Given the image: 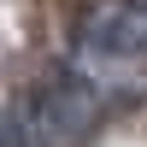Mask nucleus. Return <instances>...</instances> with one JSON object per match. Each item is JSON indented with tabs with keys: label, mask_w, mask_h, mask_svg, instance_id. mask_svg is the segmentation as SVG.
<instances>
[{
	"label": "nucleus",
	"mask_w": 147,
	"mask_h": 147,
	"mask_svg": "<svg viewBox=\"0 0 147 147\" xmlns=\"http://www.w3.org/2000/svg\"><path fill=\"white\" fill-rule=\"evenodd\" d=\"M106 118V94L82 71H53L41 77L0 124L6 147H82Z\"/></svg>",
	"instance_id": "1"
},
{
	"label": "nucleus",
	"mask_w": 147,
	"mask_h": 147,
	"mask_svg": "<svg viewBox=\"0 0 147 147\" xmlns=\"http://www.w3.org/2000/svg\"><path fill=\"white\" fill-rule=\"evenodd\" d=\"M77 59L100 71H136L141 65V6H100L77 35Z\"/></svg>",
	"instance_id": "2"
}]
</instances>
